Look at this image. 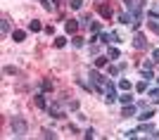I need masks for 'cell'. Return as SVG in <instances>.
Instances as JSON below:
<instances>
[{"label": "cell", "mask_w": 159, "mask_h": 140, "mask_svg": "<svg viewBox=\"0 0 159 140\" xmlns=\"http://www.w3.org/2000/svg\"><path fill=\"white\" fill-rule=\"evenodd\" d=\"M157 83H159V76H157Z\"/></svg>", "instance_id": "obj_35"}, {"label": "cell", "mask_w": 159, "mask_h": 140, "mask_svg": "<svg viewBox=\"0 0 159 140\" xmlns=\"http://www.w3.org/2000/svg\"><path fill=\"white\" fill-rule=\"evenodd\" d=\"M140 69H152V60H145V62H143V67H140Z\"/></svg>", "instance_id": "obj_31"}, {"label": "cell", "mask_w": 159, "mask_h": 140, "mask_svg": "<svg viewBox=\"0 0 159 140\" xmlns=\"http://www.w3.org/2000/svg\"><path fill=\"white\" fill-rule=\"evenodd\" d=\"M43 135H45V138H57V133H55V131H50V128H45V131H43Z\"/></svg>", "instance_id": "obj_28"}, {"label": "cell", "mask_w": 159, "mask_h": 140, "mask_svg": "<svg viewBox=\"0 0 159 140\" xmlns=\"http://www.w3.org/2000/svg\"><path fill=\"white\" fill-rule=\"evenodd\" d=\"M107 64V57H98V60H95V69H102Z\"/></svg>", "instance_id": "obj_21"}, {"label": "cell", "mask_w": 159, "mask_h": 140, "mask_svg": "<svg viewBox=\"0 0 159 140\" xmlns=\"http://www.w3.org/2000/svg\"><path fill=\"white\" fill-rule=\"evenodd\" d=\"M140 74H143V79L145 81H150V79H154V74L150 71V69H140Z\"/></svg>", "instance_id": "obj_18"}, {"label": "cell", "mask_w": 159, "mask_h": 140, "mask_svg": "<svg viewBox=\"0 0 159 140\" xmlns=\"http://www.w3.org/2000/svg\"><path fill=\"white\" fill-rule=\"evenodd\" d=\"M69 7H71V10H81V7H83V0H71Z\"/></svg>", "instance_id": "obj_19"}, {"label": "cell", "mask_w": 159, "mask_h": 140, "mask_svg": "<svg viewBox=\"0 0 159 140\" xmlns=\"http://www.w3.org/2000/svg\"><path fill=\"white\" fill-rule=\"evenodd\" d=\"M29 29H31L33 34H36V31H40V29H43V24H40V21H38V19H33V21H31V24H29Z\"/></svg>", "instance_id": "obj_13"}, {"label": "cell", "mask_w": 159, "mask_h": 140, "mask_svg": "<svg viewBox=\"0 0 159 140\" xmlns=\"http://www.w3.org/2000/svg\"><path fill=\"white\" fill-rule=\"evenodd\" d=\"M98 10H100V14H102L105 19H109V17H112V7H109V5H100Z\"/></svg>", "instance_id": "obj_10"}, {"label": "cell", "mask_w": 159, "mask_h": 140, "mask_svg": "<svg viewBox=\"0 0 159 140\" xmlns=\"http://www.w3.org/2000/svg\"><path fill=\"white\" fill-rule=\"evenodd\" d=\"M135 90H138V93H147V81L143 79V81L138 83V86H135Z\"/></svg>", "instance_id": "obj_16"}, {"label": "cell", "mask_w": 159, "mask_h": 140, "mask_svg": "<svg viewBox=\"0 0 159 140\" xmlns=\"http://www.w3.org/2000/svg\"><path fill=\"white\" fill-rule=\"evenodd\" d=\"M88 81H93V83H105V76H102L98 69H90V71H88Z\"/></svg>", "instance_id": "obj_4"}, {"label": "cell", "mask_w": 159, "mask_h": 140, "mask_svg": "<svg viewBox=\"0 0 159 140\" xmlns=\"http://www.w3.org/2000/svg\"><path fill=\"white\" fill-rule=\"evenodd\" d=\"M45 112L50 114V116H55V119H60V116H62V107L57 105V102H52V105H48Z\"/></svg>", "instance_id": "obj_3"}, {"label": "cell", "mask_w": 159, "mask_h": 140, "mask_svg": "<svg viewBox=\"0 0 159 140\" xmlns=\"http://www.w3.org/2000/svg\"><path fill=\"white\" fill-rule=\"evenodd\" d=\"M119 100H121V105H131V102H133V97H131V95H121Z\"/></svg>", "instance_id": "obj_25"}, {"label": "cell", "mask_w": 159, "mask_h": 140, "mask_svg": "<svg viewBox=\"0 0 159 140\" xmlns=\"http://www.w3.org/2000/svg\"><path fill=\"white\" fill-rule=\"evenodd\" d=\"M107 55H109V60H116V57H121V52L116 50V47H109V50H107Z\"/></svg>", "instance_id": "obj_15"}, {"label": "cell", "mask_w": 159, "mask_h": 140, "mask_svg": "<svg viewBox=\"0 0 159 140\" xmlns=\"http://www.w3.org/2000/svg\"><path fill=\"white\" fill-rule=\"evenodd\" d=\"M40 88H43V90H52V83H50V81H43V83H40Z\"/></svg>", "instance_id": "obj_27"}, {"label": "cell", "mask_w": 159, "mask_h": 140, "mask_svg": "<svg viewBox=\"0 0 159 140\" xmlns=\"http://www.w3.org/2000/svg\"><path fill=\"white\" fill-rule=\"evenodd\" d=\"M138 131H143V133H152L154 128L150 126V124H145V126H143V124H140V128H138Z\"/></svg>", "instance_id": "obj_24"}, {"label": "cell", "mask_w": 159, "mask_h": 140, "mask_svg": "<svg viewBox=\"0 0 159 140\" xmlns=\"http://www.w3.org/2000/svg\"><path fill=\"white\" fill-rule=\"evenodd\" d=\"M79 26H81V21H76V19H66V24H64L66 34H76V31H79Z\"/></svg>", "instance_id": "obj_5"}, {"label": "cell", "mask_w": 159, "mask_h": 140, "mask_svg": "<svg viewBox=\"0 0 159 140\" xmlns=\"http://www.w3.org/2000/svg\"><path fill=\"white\" fill-rule=\"evenodd\" d=\"M2 74H17V69H14V67H5V69H2Z\"/></svg>", "instance_id": "obj_33"}, {"label": "cell", "mask_w": 159, "mask_h": 140, "mask_svg": "<svg viewBox=\"0 0 159 140\" xmlns=\"http://www.w3.org/2000/svg\"><path fill=\"white\" fill-rule=\"evenodd\" d=\"M98 40H102V43H119V36L116 34H102V36H98Z\"/></svg>", "instance_id": "obj_6"}, {"label": "cell", "mask_w": 159, "mask_h": 140, "mask_svg": "<svg viewBox=\"0 0 159 140\" xmlns=\"http://www.w3.org/2000/svg\"><path fill=\"white\" fill-rule=\"evenodd\" d=\"M105 102H107V105H112V102L114 100H116V88H114V83H112V81H105Z\"/></svg>", "instance_id": "obj_2"}, {"label": "cell", "mask_w": 159, "mask_h": 140, "mask_svg": "<svg viewBox=\"0 0 159 140\" xmlns=\"http://www.w3.org/2000/svg\"><path fill=\"white\" fill-rule=\"evenodd\" d=\"M33 102H36V107H38V109H48V100H45V93H38Z\"/></svg>", "instance_id": "obj_7"}, {"label": "cell", "mask_w": 159, "mask_h": 140, "mask_svg": "<svg viewBox=\"0 0 159 140\" xmlns=\"http://www.w3.org/2000/svg\"><path fill=\"white\" fill-rule=\"evenodd\" d=\"M0 31H2V36H7V31H10V21L2 19V24H0Z\"/></svg>", "instance_id": "obj_20"}, {"label": "cell", "mask_w": 159, "mask_h": 140, "mask_svg": "<svg viewBox=\"0 0 159 140\" xmlns=\"http://www.w3.org/2000/svg\"><path fill=\"white\" fill-rule=\"evenodd\" d=\"M40 5L45 7L48 12H52V10H55V5H52V2H50V0H40Z\"/></svg>", "instance_id": "obj_22"}, {"label": "cell", "mask_w": 159, "mask_h": 140, "mask_svg": "<svg viewBox=\"0 0 159 140\" xmlns=\"http://www.w3.org/2000/svg\"><path fill=\"white\" fill-rule=\"evenodd\" d=\"M138 116H140V121H150V119L154 116V112H152V109H143Z\"/></svg>", "instance_id": "obj_11"}, {"label": "cell", "mask_w": 159, "mask_h": 140, "mask_svg": "<svg viewBox=\"0 0 159 140\" xmlns=\"http://www.w3.org/2000/svg\"><path fill=\"white\" fill-rule=\"evenodd\" d=\"M133 47H138V50H140V47H147V40L145 38H143V36H133Z\"/></svg>", "instance_id": "obj_8"}, {"label": "cell", "mask_w": 159, "mask_h": 140, "mask_svg": "<svg viewBox=\"0 0 159 140\" xmlns=\"http://www.w3.org/2000/svg\"><path fill=\"white\" fill-rule=\"evenodd\" d=\"M152 62H159V47H157V50H152Z\"/></svg>", "instance_id": "obj_34"}, {"label": "cell", "mask_w": 159, "mask_h": 140, "mask_svg": "<svg viewBox=\"0 0 159 140\" xmlns=\"http://www.w3.org/2000/svg\"><path fill=\"white\" fill-rule=\"evenodd\" d=\"M119 88H121V90H128V88H131V83H128L126 79H121V81H119Z\"/></svg>", "instance_id": "obj_26"}, {"label": "cell", "mask_w": 159, "mask_h": 140, "mask_svg": "<svg viewBox=\"0 0 159 140\" xmlns=\"http://www.w3.org/2000/svg\"><path fill=\"white\" fill-rule=\"evenodd\" d=\"M71 45H74V47H83V38H79V36H76V38H71Z\"/></svg>", "instance_id": "obj_23"}, {"label": "cell", "mask_w": 159, "mask_h": 140, "mask_svg": "<svg viewBox=\"0 0 159 140\" xmlns=\"http://www.w3.org/2000/svg\"><path fill=\"white\" fill-rule=\"evenodd\" d=\"M133 114H135V109H133L131 105H126L124 109H121V116H124V119H128V116H133Z\"/></svg>", "instance_id": "obj_12"}, {"label": "cell", "mask_w": 159, "mask_h": 140, "mask_svg": "<svg viewBox=\"0 0 159 140\" xmlns=\"http://www.w3.org/2000/svg\"><path fill=\"white\" fill-rule=\"evenodd\" d=\"M10 128H12V133L17 135V138H21V135H26V131H29L26 121L21 119V116H14V119L10 121Z\"/></svg>", "instance_id": "obj_1"}, {"label": "cell", "mask_w": 159, "mask_h": 140, "mask_svg": "<svg viewBox=\"0 0 159 140\" xmlns=\"http://www.w3.org/2000/svg\"><path fill=\"white\" fill-rule=\"evenodd\" d=\"M121 69H126V64H119V67H109V76H116Z\"/></svg>", "instance_id": "obj_17"}, {"label": "cell", "mask_w": 159, "mask_h": 140, "mask_svg": "<svg viewBox=\"0 0 159 140\" xmlns=\"http://www.w3.org/2000/svg\"><path fill=\"white\" fill-rule=\"evenodd\" d=\"M24 38H26V31H21V29H17V31L12 34V40H14V43H21Z\"/></svg>", "instance_id": "obj_9"}, {"label": "cell", "mask_w": 159, "mask_h": 140, "mask_svg": "<svg viewBox=\"0 0 159 140\" xmlns=\"http://www.w3.org/2000/svg\"><path fill=\"white\" fill-rule=\"evenodd\" d=\"M66 45V38H57L55 40V47H64Z\"/></svg>", "instance_id": "obj_29"}, {"label": "cell", "mask_w": 159, "mask_h": 140, "mask_svg": "<svg viewBox=\"0 0 159 140\" xmlns=\"http://www.w3.org/2000/svg\"><path fill=\"white\" fill-rule=\"evenodd\" d=\"M100 29H102V24H100V21H93V24H90V34L98 36V34H100Z\"/></svg>", "instance_id": "obj_14"}, {"label": "cell", "mask_w": 159, "mask_h": 140, "mask_svg": "<svg viewBox=\"0 0 159 140\" xmlns=\"http://www.w3.org/2000/svg\"><path fill=\"white\" fill-rule=\"evenodd\" d=\"M135 133H138V131H133V128H131V131H126V133H124V138H135Z\"/></svg>", "instance_id": "obj_32"}, {"label": "cell", "mask_w": 159, "mask_h": 140, "mask_svg": "<svg viewBox=\"0 0 159 140\" xmlns=\"http://www.w3.org/2000/svg\"><path fill=\"white\" fill-rule=\"evenodd\" d=\"M93 135H95V131H93V128H86V133H83V138H93Z\"/></svg>", "instance_id": "obj_30"}]
</instances>
